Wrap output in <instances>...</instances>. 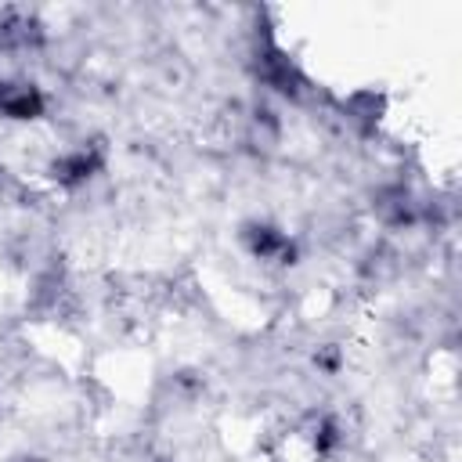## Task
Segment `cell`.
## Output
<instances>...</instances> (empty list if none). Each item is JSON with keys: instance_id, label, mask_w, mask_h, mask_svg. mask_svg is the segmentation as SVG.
Masks as SVG:
<instances>
[{"instance_id": "cell-1", "label": "cell", "mask_w": 462, "mask_h": 462, "mask_svg": "<svg viewBox=\"0 0 462 462\" xmlns=\"http://www.w3.org/2000/svg\"><path fill=\"white\" fill-rule=\"evenodd\" d=\"M256 72H260V79H263L267 87H274V90L285 94V97H300L303 87H307L303 72H300L278 47H271V43L256 54Z\"/></svg>"}, {"instance_id": "cell-2", "label": "cell", "mask_w": 462, "mask_h": 462, "mask_svg": "<svg viewBox=\"0 0 462 462\" xmlns=\"http://www.w3.org/2000/svg\"><path fill=\"white\" fill-rule=\"evenodd\" d=\"M101 162H105L101 148L97 144H83V148H72V152L58 155L47 170H51V180H58L61 188H79L101 170Z\"/></svg>"}, {"instance_id": "cell-3", "label": "cell", "mask_w": 462, "mask_h": 462, "mask_svg": "<svg viewBox=\"0 0 462 462\" xmlns=\"http://www.w3.org/2000/svg\"><path fill=\"white\" fill-rule=\"evenodd\" d=\"M43 43V25L25 11L0 14V54H25Z\"/></svg>"}, {"instance_id": "cell-4", "label": "cell", "mask_w": 462, "mask_h": 462, "mask_svg": "<svg viewBox=\"0 0 462 462\" xmlns=\"http://www.w3.org/2000/svg\"><path fill=\"white\" fill-rule=\"evenodd\" d=\"M242 242H245L249 256L267 260V263H292V256H296L292 238L282 235V231L271 227V224H249V227L242 231Z\"/></svg>"}, {"instance_id": "cell-5", "label": "cell", "mask_w": 462, "mask_h": 462, "mask_svg": "<svg viewBox=\"0 0 462 462\" xmlns=\"http://www.w3.org/2000/svg\"><path fill=\"white\" fill-rule=\"evenodd\" d=\"M47 108L36 83H4L0 87V112L7 119H40Z\"/></svg>"}, {"instance_id": "cell-6", "label": "cell", "mask_w": 462, "mask_h": 462, "mask_svg": "<svg viewBox=\"0 0 462 462\" xmlns=\"http://www.w3.org/2000/svg\"><path fill=\"white\" fill-rule=\"evenodd\" d=\"M379 213H383V220H390V224H408V220H411L408 191H404V188L383 191V195H379Z\"/></svg>"}, {"instance_id": "cell-7", "label": "cell", "mask_w": 462, "mask_h": 462, "mask_svg": "<svg viewBox=\"0 0 462 462\" xmlns=\"http://www.w3.org/2000/svg\"><path fill=\"white\" fill-rule=\"evenodd\" d=\"M0 173H4V170H0Z\"/></svg>"}, {"instance_id": "cell-8", "label": "cell", "mask_w": 462, "mask_h": 462, "mask_svg": "<svg viewBox=\"0 0 462 462\" xmlns=\"http://www.w3.org/2000/svg\"><path fill=\"white\" fill-rule=\"evenodd\" d=\"M0 87H4V83H0Z\"/></svg>"}]
</instances>
